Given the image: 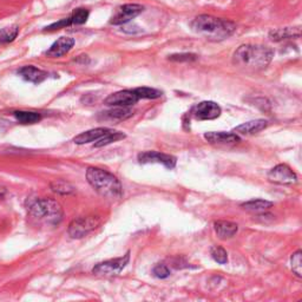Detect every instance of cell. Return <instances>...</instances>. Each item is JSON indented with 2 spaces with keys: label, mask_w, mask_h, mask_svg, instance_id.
<instances>
[{
  "label": "cell",
  "mask_w": 302,
  "mask_h": 302,
  "mask_svg": "<svg viewBox=\"0 0 302 302\" xmlns=\"http://www.w3.org/2000/svg\"><path fill=\"white\" fill-rule=\"evenodd\" d=\"M190 27L195 33L202 34L207 39L213 41L227 39L236 30L235 23L230 20L215 18V17L207 15L196 17L190 23Z\"/></svg>",
  "instance_id": "obj_1"
},
{
  "label": "cell",
  "mask_w": 302,
  "mask_h": 302,
  "mask_svg": "<svg viewBox=\"0 0 302 302\" xmlns=\"http://www.w3.org/2000/svg\"><path fill=\"white\" fill-rule=\"evenodd\" d=\"M274 52L272 48L262 45H241L233 55L235 66L248 70H262L272 62Z\"/></svg>",
  "instance_id": "obj_2"
},
{
  "label": "cell",
  "mask_w": 302,
  "mask_h": 302,
  "mask_svg": "<svg viewBox=\"0 0 302 302\" xmlns=\"http://www.w3.org/2000/svg\"><path fill=\"white\" fill-rule=\"evenodd\" d=\"M86 180L100 196L110 199H118L123 195L121 182L114 175L99 168L90 167L86 170Z\"/></svg>",
  "instance_id": "obj_3"
},
{
  "label": "cell",
  "mask_w": 302,
  "mask_h": 302,
  "mask_svg": "<svg viewBox=\"0 0 302 302\" xmlns=\"http://www.w3.org/2000/svg\"><path fill=\"white\" fill-rule=\"evenodd\" d=\"M26 208L33 217L44 220L48 223L58 224L63 219V208L56 199L52 198H29Z\"/></svg>",
  "instance_id": "obj_4"
},
{
  "label": "cell",
  "mask_w": 302,
  "mask_h": 302,
  "mask_svg": "<svg viewBox=\"0 0 302 302\" xmlns=\"http://www.w3.org/2000/svg\"><path fill=\"white\" fill-rule=\"evenodd\" d=\"M99 223V217L97 216L80 217V219L73 220L69 226V235L72 238H82L96 229Z\"/></svg>",
  "instance_id": "obj_5"
},
{
  "label": "cell",
  "mask_w": 302,
  "mask_h": 302,
  "mask_svg": "<svg viewBox=\"0 0 302 302\" xmlns=\"http://www.w3.org/2000/svg\"><path fill=\"white\" fill-rule=\"evenodd\" d=\"M129 260L130 253L128 251L122 258L108 260V261L98 263L97 266L93 267L92 273L96 274V275H116V274H119L125 268L126 265L129 263Z\"/></svg>",
  "instance_id": "obj_6"
},
{
  "label": "cell",
  "mask_w": 302,
  "mask_h": 302,
  "mask_svg": "<svg viewBox=\"0 0 302 302\" xmlns=\"http://www.w3.org/2000/svg\"><path fill=\"white\" fill-rule=\"evenodd\" d=\"M221 107L215 102H201V103L196 104L191 109L190 116L192 118L197 119V121H212L216 119L221 116Z\"/></svg>",
  "instance_id": "obj_7"
},
{
  "label": "cell",
  "mask_w": 302,
  "mask_h": 302,
  "mask_svg": "<svg viewBox=\"0 0 302 302\" xmlns=\"http://www.w3.org/2000/svg\"><path fill=\"white\" fill-rule=\"evenodd\" d=\"M268 180L276 184H293L297 182V176L287 164H279L269 171Z\"/></svg>",
  "instance_id": "obj_8"
},
{
  "label": "cell",
  "mask_w": 302,
  "mask_h": 302,
  "mask_svg": "<svg viewBox=\"0 0 302 302\" xmlns=\"http://www.w3.org/2000/svg\"><path fill=\"white\" fill-rule=\"evenodd\" d=\"M144 11V8L139 4H125L121 6L116 12V15L112 17L110 24L112 25H123V24L129 23L130 20L136 18Z\"/></svg>",
  "instance_id": "obj_9"
},
{
  "label": "cell",
  "mask_w": 302,
  "mask_h": 302,
  "mask_svg": "<svg viewBox=\"0 0 302 302\" xmlns=\"http://www.w3.org/2000/svg\"><path fill=\"white\" fill-rule=\"evenodd\" d=\"M139 163L146 164V163H160L163 164L168 169H173L176 166V157L167 155V154L157 153V151H145L138 155Z\"/></svg>",
  "instance_id": "obj_10"
},
{
  "label": "cell",
  "mask_w": 302,
  "mask_h": 302,
  "mask_svg": "<svg viewBox=\"0 0 302 302\" xmlns=\"http://www.w3.org/2000/svg\"><path fill=\"white\" fill-rule=\"evenodd\" d=\"M139 100V98L137 97L135 91H118L109 96L107 99L104 100V103L110 107H130V105L136 104Z\"/></svg>",
  "instance_id": "obj_11"
},
{
  "label": "cell",
  "mask_w": 302,
  "mask_h": 302,
  "mask_svg": "<svg viewBox=\"0 0 302 302\" xmlns=\"http://www.w3.org/2000/svg\"><path fill=\"white\" fill-rule=\"evenodd\" d=\"M205 138L210 144H217V145H230L241 142L240 137L234 132H207L205 133Z\"/></svg>",
  "instance_id": "obj_12"
},
{
  "label": "cell",
  "mask_w": 302,
  "mask_h": 302,
  "mask_svg": "<svg viewBox=\"0 0 302 302\" xmlns=\"http://www.w3.org/2000/svg\"><path fill=\"white\" fill-rule=\"evenodd\" d=\"M73 45H75V40H73V38L62 37V38H59L57 41H55L54 45L48 48V50L46 51V56H48V57H52V58L62 57V56H64L68 54V52L71 51Z\"/></svg>",
  "instance_id": "obj_13"
},
{
  "label": "cell",
  "mask_w": 302,
  "mask_h": 302,
  "mask_svg": "<svg viewBox=\"0 0 302 302\" xmlns=\"http://www.w3.org/2000/svg\"><path fill=\"white\" fill-rule=\"evenodd\" d=\"M267 126H268V122L266 119H255V121H249L245 122L243 124L236 126L233 130L234 133L236 135H254V133H258L262 130H265Z\"/></svg>",
  "instance_id": "obj_14"
},
{
  "label": "cell",
  "mask_w": 302,
  "mask_h": 302,
  "mask_svg": "<svg viewBox=\"0 0 302 302\" xmlns=\"http://www.w3.org/2000/svg\"><path fill=\"white\" fill-rule=\"evenodd\" d=\"M18 73L23 77L26 82L33 83V84H40L47 78V72L43 71V70L36 68L33 65H26L23 66L19 70Z\"/></svg>",
  "instance_id": "obj_15"
},
{
  "label": "cell",
  "mask_w": 302,
  "mask_h": 302,
  "mask_svg": "<svg viewBox=\"0 0 302 302\" xmlns=\"http://www.w3.org/2000/svg\"><path fill=\"white\" fill-rule=\"evenodd\" d=\"M214 229L219 238L221 240H227V238L233 237L237 233L238 226L236 223L230 222V221H216L214 223Z\"/></svg>",
  "instance_id": "obj_16"
},
{
  "label": "cell",
  "mask_w": 302,
  "mask_h": 302,
  "mask_svg": "<svg viewBox=\"0 0 302 302\" xmlns=\"http://www.w3.org/2000/svg\"><path fill=\"white\" fill-rule=\"evenodd\" d=\"M111 131L112 130L108 129V128L92 129V130H89V131L82 132L78 136H76L73 140H75L76 144H86V143L93 142V140H98L100 137H103L104 135H107V133L111 132Z\"/></svg>",
  "instance_id": "obj_17"
},
{
  "label": "cell",
  "mask_w": 302,
  "mask_h": 302,
  "mask_svg": "<svg viewBox=\"0 0 302 302\" xmlns=\"http://www.w3.org/2000/svg\"><path fill=\"white\" fill-rule=\"evenodd\" d=\"M301 34L300 27H284V29L273 30L269 32V38L273 41H281L290 38H298Z\"/></svg>",
  "instance_id": "obj_18"
},
{
  "label": "cell",
  "mask_w": 302,
  "mask_h": 302,
  "mask_svg": "<svg viewBox=\"0 0 302 302\" xmlns=\"http://www.w3.org/2000/svg\"><path fill=\"white\" fill-rule=\"evenodd\" d=\"M133 115V111L128 107H115L112 110H109L107 112H103V117L105 119H110V121L121 122L124 119H128Z\"/></svg>",
  "instance_id": "obj_19"
},
{
  "label": "cell",
  "mask_w": 302,
  "mask_h": 302,
  "mask_svg": "<svg viewBox=\"0 0 302 302\" xmlns=\"http://www.w3.org/2000/svg\"><path fill=\"white\" fill-rule=\"evenodd\" d=\"M241 207L244 210L250 213H265L268 209L272 208L273 203L269 201H265V199H253V201L242 203Z\"/></svg>",
  "instance_id": "obj_20"
},
{
  "label": "cell",
  "mask_w": 302,
  "mask_h": 302,
  "mask_svg": "<svg viewBox=\"0 0 302 302\" xmlns=\"http://www.w3.org/2000/svg\"><path fill=\"white\" fill-rule=\"evenodd\" d=\"M15 117L22 124H34V123H38L40 121L41 115L38 114V112L31 111H16Z\"/></svg>",
  "instance_id": "obj_21"
},
{
  "label": "cell",
  "mask_w": 302,
  "mask_h": 302,
  "mask_svg": "<svg viewBox=\"0 0 302 302\" xmlns=\"http://www.w3.org/2000/svg\"><path fill=\"white\" fill-rule=\"evenodd\" d=\"M19 33V27L17 25L8 26L0 30V45L12 43Z\"/></svg>",
  "instance_id": "obj_22"
},
{
  "label": "cell",
  "mask_w": 302,
  "mask_h": 302,
  "mask_svg": "<svg viewBox=\"0 0 302 302\" xmlns=\"http://www.w3.org/2000/svg\"><path fill=\"white\" fill-rule=\"evenodd\" d=\"M50 187L52 189V191L57 192V194H61V195H70V194H73V192L76 191V188L73 187L71 183H69V182H66V181H62V180L52 182V183L50 184Z\"/></svg>",
  "instance_id": "obj_23"
},
{
  "label": "cell",
  "mask_w": 302,
  "mask_h": 302,
  "mask_svg": "<svg viewBox=\"0 0 302 302\" xmlns=\"http://www.w3.org/2000/svg\"><path fill=\"white\" fill-rule=\"evenodd\" d=\"M123 138H125L124 133L118 132V131H114V130H112L111 132H109V133H107V135H104L103 137H100V138L98 139L96 143H94V146L100 147V146L108 145V144L118 142V140H121Z\"/></svg>",
  "instance_id": "obj_24"
},
{
  "label": "cell",
  "mask_w": 302,
  "mask_h": 302,
  "mask_svg": "<svg viewBox=\"0 0 302 302\" xmlns=\"http://www.w3.org/2000/svg\"><path fill=\"white\" fill-rule=\"evenodd\" d=\"M137 97L144 98V99H157V98L162 97V91L151 89V87H137V89L133 90Z\"/></svg>",
  "instance_id": "obj_25"
},
{
  "label": "cell",
  "mask_w": 302,
  "mask_h": 302,
  "mask_svg": "<svg viewBox=\"0 0 302 302\" xmlns=\"http://www.w3.org/2000/svg\"><path fill=\"white\" fill-rule=\"evenodd\" d=\"M89 16L90 12L86 9H77L72 12V15L69 18L71 20V25H82V24L86 23Z\"/></svg>",
  "instance_id": "obj_26"
},
{
  "label": "cell",
  "mask_w": 302,
  "mask_h": 302,
  "mask_svg": "<svg viewBox=\"0 0 302 302\" xmlns=\"http://www.w3.org/2000/svg\"><path fill=\"white\" fill-rule=\"evenodd\" d=\"M210 255L220 265H226L228 262L227 251L222 247H220V245H214V247H212V249H210Z\"/></svg>",
  "instance_id": "obj_27"
},
{
  "label": "cell",
  "mask_w": 302,
  "mask_h": 302,
  "mask_svg": "<svg viewBox=\"0 0 302 302\" xmlns=\"http://www.w3.org/2000/svg\"><path fill=\"white\" fill-rule=\"evenodd\" d=\"M302 251L297 250L295 251L290 258V267L291 270H293L294 274H296V276L301 277L302 276Z\"/></svg>",
  "instance_id": "obj_28"
},
{
  "label": "cell",
  "mask_w": 302,
  "mask_h": 302,
  "mask_svg": "<svg viewBox=\"0 0 302 302\" xmlns=\"http://www.w3.org/2000/svg\"><path fill=\"white\" fill-rule=\"evenodd\" d=\"M153 273L154 275L159 277V279H167V277L170 276V269L168 268V266L164 265V263H159V265L154 267Z\"/></svg>",
  "instance_id": "obj_29"
},
{
  "label": "cell",
  "mask_w": 302,
  "mask_h": 302,
  "mask_svg": "<svg viewBox=\"0 0 302 302\" xmlns=\"http://www.w3.org/2000/svg\"><path fill=\"white\" fill-rule=\"evenodd\" d=\"M71 25V20L70 18H66V19H62L61 22L58 23H55V24H51V25L46 26L44 29V31H56V30H61V29H64V27Z\"/></svg>",
  "instance_id": "obj_30"
},
{
  "label": "cell",
  "mask_w": 302,
  "mask_h": 302,
  "mask_svg": "<svg viewBox=\"0 0 302 302\" xmlns=\"http://www.w3.org/2000/svg\"><path fill=\"white\" fill-rule=\"evenodd\" d=\"M170 61H176V62H189V61H195L196 55L191 54H181V55H173L169 57Z\"/></svg>",
  "instance_id": "obj_31"
}]
</instances>
